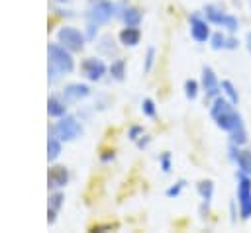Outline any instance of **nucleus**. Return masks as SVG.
<instances>
[{"label":"nucleus","instance_id":"16","mask_svg":"<svg viewBox=\"0 0 251 233\" xmlns=\"http://www.w3.org/2000/svg\"><path fill=\"white\" fill-rule=\"evenodd\" d=\"M47 114L51 116V117H63L65 114H67V104H65V100L61 98V96H49V100H47Z\"/></svg>","mask_w":251,"mask_h":233},{"label":"nucleus","instance_id":"28","mask_svg":"<svg viewBox=\"0 0 251 233\" xmlns=\"http://www.w3.org/2000/svg\"><path fill=\"white\" fill-rule=\"evenodd\" d=\"M84 37H86V41H96V37H98V25L88 22L86 27H84Z\"/></svg>","mask_w":251,"mask_h":233},{"label":"nucleus","instance_id":"32","mask_svg":"<svg viewBox=\"0 0 251 233\" xmlns=\"http://www.w3.org/2000/svg\"><path fill=\"white\" fill-rule=\"evenodd\" d=\"M114 159V151H102V155H100V161H104V163H108V161H112Z\"/></svg>","mask_w":251,"mask_h":233},{"label":"nucleus","instance_id":"12","mask_svg":"<svg viewBox=\"0 0 251 233\" xmlns=\"http://www.w3.org/2000/svg\"><path fill=\"white\" fill-rule=\"evenodd\" d=\"M229 159L237 164V168L251 176V151H241L239 145H229Z\"/></svg>","mask_w":251,"mask_h":233},{"label":"nucleus","instance_id":"30","mask_svg":"<svg viewBox=\"0 0 251 233\" xmlns=\"http://www.w3.org/2000/svg\"><path fill=\"white\" fill-rule=\"evenodd\" d=\"M184 186H186V182H184V180H178L176 184H173V186H171V188L167 190V196H169V198H176V196L180 194V190H182Z\"/></svg>","mask_w":251,"mask_h":233},{"label":"nucleus","instance_id":"29","mask_svg":"<svg viewBox=\"0 0 251 233\" xmlns=\"http://www.w3.org/2000/svg\"><path fill=\"white\" fill-rule=\"evenodd\" d=\"M159 164H161V170L163 172H171V153L165 151L161 157H159Z\"/></svg>","mask_w":251,"mask_h":233},{"label":"nucleus","instance_id":"2","mask_svg":"<svg viewBox=\"0 0 251 233\" xmlns=\"http://www.w3.org/2000/svg\"><path fill=\"white\" fill-rule=\"evenodd\" d=\"M233 106L235 104H231L229 100H226L222 96H216V100H214V104L210 108V116L216 121V125L220 129L227 131V133L243 127V119H241V116L237 114V110Z\"/></svg>","mask_w":251,"mask_h":233},{"label":"nucleus","instance_id":"22","mask_svg":"<svg viewBox=\"0 0 251 233\" xmlns=\"http://www.w3.org/2000/svg\"><path fill=\"white\" fill-rule=\"evenodd\" d=\"M226 43H227V37L222 33V31H216L210 35V47L214 51H220V49H226Z\"/></svg>","mask_w":251,"mask_h":233},{"label":"nucleus","instance_id":"7","mask_svg":"<svg viewBox=\"0 0 251 233\" xmlns=\"http://www.w3.org/2000/svg\"><path fill=\"white\" fill-rule=\"evenodd\" d=\"M57 41L63 47H67L69 51L76 53V51H82L86 37H84V31H80V29H76L73 25H63L57 31Z\"/></svg>","mask_w":251,"mask_h":233},{"label":"nucleus","instance_id":"17","mask_svg":"<svg viewBox=\"0 0 251 233\" xmlns=\"http://www.w3.org/2000/svg\"><path fill=\"white\" fill-rule=\"evenodd\" d=\"M61 151H63V141H61L55 133H51L49 139H47V161H49V163L57 161L59 155H61Z\"/></svg>","mask_w":251,"mask_h":233},{"label":"nucleus","instance_id":"20","mask_svg":"<svg viewBox=\"0 0 251 233\" xmlns=\"http://www.w3.org/2000/svg\"><path fill=\"white\" fill-rule=\"evenodd\" d=\"M98 51L104 53V55H114V53H116V45H114L112 35H102V37H100V41H98Z\"/></svg>","mask_w":251,"mask_h":233},{"label":"nucleus","instance_id":"9","mask_svg":"<svg viewBox=\"0 0 251 233\" xmlns=\"http://www.w3.org/2000/svg\"><path fill=\"white\" fill-rule=\"evenodd\" d=\"M188 25H190V35L196 43H206L210 41V22L208 20H202L198 14H192L188 18Z\"/></svg>","mask_w":251,"mask_h":233},{"label":"nucleus","instance_id":"15","mask_svg":"<svg viewBox=\"0 0 251 233\" xmlns=\"http://www.w3.org/2000/svg\"><path fill=\"white\" fill-rule=\"evenodd\" d=\"M139 39H141V31H139V27H124L122 31H120V43L124 45V47H135L137 43H139Z\"/></svg>","mask_w":251,"mask_h":233},{"label":"nucleus","instance_id":"23","mask_svg":"<svg viewBox=\"0 0 251 233\" xmlns=\"http://www.w3.org/2000/svg\"><path fill=\"white\" fill-rule=\"evenodd\" d=\"M63 202H65V196H63L61 192H57V190H55V192L49 196V206H47V210H51V211L59 213V210H61Z\"/></svg>","mask_w":251,"mask_h":233},{"label":"nucleus","instance_id":"33","mask_svg":"<svg viewBox=\"0 0 251 233\" xmlns=\"http://www.w3.org/2000/svg\"><path fill=\"white\" fill-rule=\"evenodd\" d=\"M135 143H137V147H139V149H143V147H147V145H149V137H147V135H141Z\"/></svg>","mask_w":251,"mask_h":233},{"label":"nucleus","instance_id":"6","mask_svg":"<svg viewBox=\"0 0 251 233\" xmlns=\"http://www.w3.org/2000/svg\"><path fill=\"white\" fill-rule=\"evenodd\" d=\"M204 14H206V20H208L210 23L222 25V27L227 29L229 33H235V31L239 29V20H237L235 16H231V14H226V12H224L222 8H218V6L208 4V6L204 8Z\"/></svg>","mask_w":251,"mask_h":233},{"label":"nucleus","instance_id":"31","mask_svg":"<svg viewBox=\"0 0 251 233\" xmlns=\"http://www.w3.org/2000/svg\"><path fill=\"white\" fill-rule=\"evenodd\" d=\"M141 135H143V127H141V125H131V127L127 129V137H129L131 141H137Z\"/></svg>","mask_w":251,"mask_h":233},{"label":"nucleus","instance_id":"13","mask_svg":"<svg viewBox=\"0 0 251 233\" xmlns=\"http://www.w3.org/2000/svg\"><path fill=\"white\" fill-rule=\"evenodd\" d=\"M67 182H69V170H67V166L55 164V166L49 168V172H47V186L51 190H61Z\"/></svg>","mask_w":251,"mask_h":233},{"label":"nucleus","instance_id":"3","mask_svg":"<svg viewBox=\"0 0 251 233\" xmlns=\"http://www.w3.org/2000/svg\"><path fill=\"white\" fill-rule=\"evenodd\" d=\"M114 14H116V6L110 0H88L86 10H84L86 22L96 23V25H102V23L110 22Z\"/></svg>","mask_w":251,"mask_h":233},{"label":"nucleus","instance_id":"26","mask_svg":"<svg viewBox=\"0 0 251 233\" xmlns=\"http://www.w3.org/2000/svg\"><path fill=\"white\" fill-rule=\"evenodd\" d=\"M229 135H231V143H235V145H239V147L247 143V131H245V125L239 127V129H235V131H231Z\"/></svg>","mask_w":251,"mask_h":233},{"label":"nucleus","instance_id":"34","mask_svg":"<svg viewBox=\"0 0 251 233\" xmlns=\"http://www.w3.org/2000/svg\"><path fill=\"white\" fill-rule=\"evenodd\" d=\"M237 45H239V41H237V39H233V37H227L226 49H237Z\"/></svg>","mask_w":251,"mask_h":233},{"label":"nucleus","instance_id":"4","mask_svg":"<svg viewBox=\"0 0 251 233\" xmlns=\"http://www.w3.org/2000/svg\"><path fill=\"white\" fill-rule=\"evenodd\" d=\"M82 131H84L82 123L75 116H67V114L59 117V121L51 127V133H55L61 141H75L82 135Z\"/></svg>","mask_w":251,"mask_h":233},{"label":"nucleus","instance_id":"35","mask_svg":"<svg viewBox=\"0 0 251 233\" xmlns=\"http://www.w3.org/2000/svg\"><path fill=\"white\" fill-rule=\"evenodd\" d=\"M245 45H247V51L251 53V31L245 35Z\"/></svg>","mask_w":251,"mask_h":233},{"label":"nucleus","instance_id":"1","mask_svg":"<svg viewBox=\"0 0 251 233\" xmlns=\"http://www.w3.org/2000/svg\"><path fill=\"white\" fill-rule=\"evenodd\" d=\"M47 78L49 82H57L63 74H71L75 70V59L73 51L63 47L59 41L47 45Z\"/></svg>","mask_w":251,"mask_h":233},{"label":"nucleus","instance_id":"5","mask_svg":"<svg viewBox=\"0 0 251 233\" xmlns=\"http://www.w3.org/2000/svg\"><path fill=\"white\" fill-rule=\"evenodd\" d=\"M237 202L241 219L251 217V176L245 172H237Z\"/></svg>","mask_w":251,"mask_h":233},{"label":"nucleus","instance_id":"36","mask_svg":"<svg viewBox=\"0 0 251 233\" xmlns=\"http://www.w3.org/2000/svg\"><path fill=\"white\" fill-rule=\"evenodd\" d=\"M69 2H73V0H55V6H61V4H69Z\"/></svg>","mask_w":251,"mask_h":233},{"label":"nucleus","instance_id":"21","mask_svg":"<svg viewBox=\"0 0 251 233\" xmlns=\"http://www.w3.org/2000/svg\"><path fill=\"white\" fill-rule=\"evenodd\" d=\"M222 90H224V94L229 98L231 104H237V102H239V94H237V90H235V86H233L231 80H222Z\"/></svg>","mask_w":251,"mask_h":233},{"label":"nucleus","instance_id":"8","mask_svg":"<svg viewBox=\"0 0 251 233\" xmlns=\"http://www.w3.org/2000/svg\"><path fill=\"white\" fill-rule=\"evenodd\" d=\"M106 70H108L106 63H104L102 59H98V57H86V59L80 63V72H82L88 80H92V82L100 80V78L106 74Z\"/></svg>","mask_w":251,"mask_h":233},{"label":"nucleus","instance_id":"18","mask_svg":"<svg viewBox=\"0 0 251 233\" xmlns=\"http://www.w3.org/2000/svg\"><path fill=\"white\" fill-rule=\"evenodd\" d=\"M196 190H198L200 198L208 204V202L212 200V196H214V182H212V180H200V182L196 184Z\"/></svg>","mask_w":251,"mask_h":233},{"label":"nucleus","instance_id":"24","mask_svg":"<svg viewBox=\"0 0 251 233\" xmlns=\"http://www.w3.org/2000/svg\"><path fill=\"white\" fill-rule=\"evenodd\" d=\"M198 82L196 80H192V78H188L186 82H184V96L188 98V100H194L196 96H198Z\"/></svg>","mask_w":251,"mask_h":233},{"label":"nucleus","instance_id":"25","mask_svg":"<svg viewBox=\"0 0 251 233\" xmlns=\"http://www.w3.org/2000/svg\"><path fill=\"white\" fill-rule=\"evenodd\" d=\"M141 112H143V116H147V117H155V116H157V106H155V102H153L151 98H143V102H141Z\"/></svg>","mask_w":251,"mask_h":233},{"label":"nucleus","instance_id":"19","mask_svg":"<svg viewBox=\"0 0 251 233\" xmlns=\"http://www.w3.org/2000/svg\"><path fill=\"white\" fill-rule=\"evenodd\" d=\"M108 70H110L112 78H116V80H124V78H126V61H124V59H116V61H112V65L108 67Z\"/></svg>","mask_w":251,"mask_h":233},{"label":"nucleus","instance_id":"11","mask_svg":"<svg viewBox=\"0 0 251 233\" xmlns=\"http://www.w3.org/2000/svg\"><path fill=\"white\" fill-rule=\"evenodd\" d=\"M220 88L222 84L218 82V76L212 70V67H202V90L206 98H216L220 94Z\"/></svg>","mask_w":251,"mask_h":233},{"label":"nucleus","instance_id":"10","mask_svg":"<svg viewBox=\"0 0 251 233\" xmlns=\"http://www.w3.org/2000/svg\"><path fill=\"white\" fill-rule=\"evenodd\" d=\"M90 96V86L88 84H82V82H71L67 84L63 90H61V98L65 100V104H76L84 98Z\"/></svg>","mask_w":251,"mask_h":233},{"label":"nucleus","instance_id":"27","mask_svg":"<svg viewBox=\"0 0 251 233\" xmlns=\"http://www.w3.org/2000/svg\"><path fill=\"white\" fill-rule=\"evenodd\" d=\"M155 55H157L155 47H147V53H145V63H143V72H149V70L153 69V65H155Z\"/></svg>","mask_w":251,"mask_h":233},{"label":"nucleus","instance_id":"14","mask_svg":"<svg viewBox=\"0 0 251 233\" xmlns=\"http://www.w3.org/2000/svg\"><path fill=\"white\" fill-rule=\"evenodd\" d=\"M122 20H124V23H126L127 27H137V25L141 23V20H143V14H141V10L135 8V6H126V8L122 10Z\"/></svg>","mask_w":251,"mask_h":233}]
</instances>
